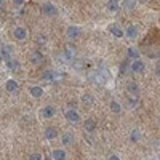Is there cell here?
Listing matches in <instances>:
<instances>
[{
    "label": "cell",
    "instance_id": "obj_1",
    "mask_svg": "<svg viewBox=\"0 0 160 160\" xmlns=\"http://www.w3.org/2000/svg\"><path fill=\"white\" fill-rule=\"evenodd\" d=\"M42 13L45 16H50V18H53V16H56L58 15V8L53 5V3H50V2H47V3H43L42 5Z\"/></svg>",
    "mask_w": 160,
    "mask_h": 160
},
{
    "label": "cell",
    "instance_id": "obj_2",
    "mask_svg": "<svg viewBox=\"0 0 160 160\" xmlns=\"http://www.w3.org/2000/svg\"><path fill=\"white\" fill-rule=\"evenodd\" d=\"M29 61H31L32 64H42V62L45 61V56H43L42 51L35 50V51H32L31 55H29Z\"/></svg>",
    "mask_w": 160,
    "mask_h": 160
},
{
    "label": "cell",
    "instance_id": "obj_3",
    "mask_svg": "<svg viewBox=\"0 0 160 160\" xmlns=\"http://www.w3.org/2000/svg\"><path fill=\"white\" fill-rule=\"evenodd\" d=\"M64 117L69 120V122H72V123H77L78 120H80V114L75 111V109H66V112H64Z\"/></svg>",
    "mask_w": 160,
    "mask_h": 160
},
{
    "label": "cell",
    "instance_id": "obj_4",
    "mask_svg": "<svg viewBox=\"0 0 160 160\" xmlns=\"http://www.w3.org/2000/svg\"><path fill=\"white\" fill-rule=\"evenodd\" d=\"M144 61L142 59H136V61H133L131 62V66H130V69H131V72H135V74H141V72H144Z\"/></svg>",
    "mask_w": 160,
    "mask_h": 160
},
{
    "label": "cell",
    "instance_id": "obj_5",
    "mask_svg": "<svg viewBox=\"0 0 160 160\" xmlns=\"http://www.w3.org/2000/svg\"><path fill=\"white\" fill-rule=\"evenodd\" d=\"M127 91H128V95L133 96V98H138L139 95V87L136 82H128L127 83Z\"/></svg>",
    "mask_w": 160,
    "mask_h": 160
},
{
    "label": "cell",
    "instance_id": "obj_6",
    "mask_svg": "<svg viewBox=\"0 0 160 160\" xmlns=\"http://www.w3.org/2000/svg\"><path fill=\"white\" fill-rule=\"evenodd\" d=\"M109 32H111L114 37H117V38H122V37H123V29H122V26L117 24V22L109 26Z\"/></svg>",
    "mask_w": 160,
    "mask_h": 160
},
{
    "label": "cell",
    "instance_id": "obj_7",
    "mask_svg": "<svg viewBox=\"0 0 160 160\" xmlns=\"http://www.w3.org/2000/svg\"><path fill=\"white\" fill-rule=\"evenodd\" d=\"M55 114H56L55 106H45V108L40 111V115H42L43 118H51V117H55Z\"/></svg>",
    "mask_w": 160,
    "mask_h": 160
},
{
    "label": "cell",
    "instance_id": "obj_8",
    "mask_svg": "<svg viewBox=\"0 0 160 160\" xmlns=\"http://www.w3.org/2000/svg\"><path fill=\"white\" fill-rule=\"evenodd\" d=\"M62 56H64L66 61H72V59L75 58V50H74V47H72V45L64 47V50H62Z\"/></svg>",
    "mask_w": 160,
    "mask_h": 160
},
{
    "label": "cell",
    "instance_id": "obj_9",
    "mask_svg": "<svg viewBox=\"0 0 160 160\" xmlns=\"http://www.w3.org/2000/svg\"><path fill=\"white\" fill-rule=\"evenodd\" d=\"M5 90L8 93H16L19 90V85H18V82H16L15 78H8L7 83H5Z\"/></svg>",
    "mask_w": 160,
    "mask_h": 160
},
{
    "label": "cell",
    "instance_id": "obj_10",
    "mask_svg": "<svg viewBox=\"0 0 160 160\" xmlns=\"http://www.w3.org/2000/svg\"><path fill=\"white\" fill-rule=\"evenodd\" d=\"M80 101H82V104L87 106V108H91V106L95 104V96H93L91 93H83L82 98H80Z\"/></svg>",
    "mask_w": 160,
    "mask_h": 160
},
{
    "label": "cell",
    "instance_id": "obj_11",
    "mask_svg": "<svg viewBox=\"0 0 160 160\" xmlns=\"http://www.w3.org/2000/svg\"><path fill=\"white\" fill-rule=\"evenodd\" d=\"M83 128H85L87 133H93L96 130V120L95 118H87L83 122Z\"/></svg>",
    "mask_w": 160,
    "mask_h": 160
},
{
    "label": "cell",
    "instance_id": "obj_12",
    "mask_svg": "<svg viewBox=\"0 0 160 160\" xmlns=\"http://www.w3.org/2000/svg\"><path fill=\"white\" fill-rule=\"evenodd\" d=\"M66 34H68L69 38H77L80 34H82V29H80L78 26H69V28H68V32H66Z\"/></svg>",
    "mask_w": 160,
    "mask_h": 160
},
{
    "label": "cell",
    "instance_id": "obj_13",
    "mask_svg": "<svg viewBox=\"0 0 160 160\" xmlns=\"http://www.w3.org/2000/svg\"><path fill=\"white\" fill-rule=\"evenodd\" d=\"M13 37H15L16 40H24L26 37H28V31H26L24 28H15V31H13Z\"/></svg>",
    "mask_w": 160,
    "mask_h": 160
},
{
    "label": "cell",
    "instance_id": "obj_14",
    "mask_svg": "<svg viewBox=\"0 0 160 160\" xmlns=\"http://www.w3.org/2000/svg\"><path fill=\"white\" fill-rule=\"evenodd\" d=\"M29 95H31L32 98H42V95H43V88H42V87H38V85H34V87L29 88Z\"/></svg>",
    "mask_w": 160,
    "mask_h": 160
},
{
    "label": "cell",
    "instance_id": "obj_15",
    "mask_svg": "<svg viewBox=\"0 0 160 160\" xmlns=\"http://www.w3.org/2000/svg\"><path fill=\"white\" fill-rule=\"evenodd\" d=\"M123 35H127L128 38H135L136 35H138V29H136V26H133V24H130L128 28L123 31Z\"/></svg>",
    "mask_w": 160,
    "mask_h": 160
},
{
    "label": "cell",
    "instance_id": "obj_16",
    "mask_svg": "<svg viewBox=\"0 0 160 160\" xmlns=\"http://www.w3.org/2000/svg\"><path fill=\"white\" fill-rule=\"evenodd\" d=\"M58 136V128L56 127H48L45 130V138L47 139H55Z\"/></svg>",
    "mask_w": 160,
    "mask_h": 160
},
{
    "label": "cell",
    "instance_id": "obj_17",
    "mask_svg": "<svg viewBox=\"0 0 160 160\" xmlns=\"http://www.w3.org/2000/svg\"><path fill=\"white\" fill-rule=\"evenodd\" d=\"M51 155H53V160H66V157H68L64 149H55Z\"/></svg>",
    "mask_w": 160,
    "mask_h": 160
},
{
    "label": "cell",
    "instance_id": "obj_18",
    "mask_svg": "<svg viewBox=\"0 0 160 160\" xmlns=\"http://www.w3.org/2000/svg\"><path fill=\"white\" fill-rule=\"evenodd\" d=\"M11 51H13L11 47H3L2 51H0V56H2V59H3L5 62H7L8 59H11Z\"/></svg>",
    "mask_w": 160,
    "mask_h": 160
},
{
    "label": "cell",
    "instance_id": "obj_19",
    "mask_svg": "<svg viewBox=\"0 0 160 160\" xmlns=\"http://www.w3.org/2000/svg\"><path fill=\"white\" fill-rule=\"evenodd\" d=\"M106 7H108V10H109V11H114V13H115V11H118L120 8H122V5H120V3L117 2V0H109V2L106 3Z\"/></svg>",
    "mask_w": 160,
    "mask_h": 160
},
{
    "label": "cell",
    "instance_id": "obj_20",
    "mask_svg": "<svg viewBox=\"0 0 160 160\" xmlns=\"http://www.w3.org/2000/svg\"><path fill=\"white\" fill-rule=\"evenodd\" d=\"M55 78H56V74L53 72V71H50V69H47V71L42 72V80H47V82H53Z\"/></svg>",
    "mask_w": 160,
    "mask_h": 160
},
{
    "label": "cell",
    "instance_id": "obj_21",
    "mask_svg": "<svg viewBox=\"0 0 160 160\" xmlns=\"http://www.w3.org/2000/svg\"><path fill=\"white\" fill-rule=\"evenodd\" d=\"M5 64H7V68H8L10 71H18V69L21 68V64H19V61H16V59H13V58H11V59H8V61H7Z\"/></svg>",
    "mask_w": 160,
    "mask_h": 160
},
{
    "label": "cell",
    "instance_id": "obj_22",
    "mask_svg": "<svg viewBox=\"0 0 160 160\" xmlns=\"http://www.w3.org/2000/svg\"><path fill=\"white\" fill-rule=\"evenodd\" d=\"M61 141H62V144H72L74 142V135H72V133H64V135H62V138H61Z\"/></svg>",
    "mask_w": 160,
    "mask_h": 160
},
{
    "label": "cell",
    "instance_id": "obj_23",
    "mask_svg": "<svg viewBox=\"0 0 160 160\" xmlns=\"http://www.w3.org/2000/svg\"><path fill=\"white\" fill-rule=\"evenodd\" d=\"M139 138H141V133H139L138 130H131V131H130V139H131V142H138Z\"/></svg>",
    "mask_w": 160,
    "mask_h": 160
},
{
    "label": "cell",
    "instance_id": "obj_24",
    "mask_svg": "<svg viewBox=\"0 0 160 160\" xmlns=\"http://www.w3.org/2000/svg\"><path fill=\"white\" fill-rule=\"evenodd\" d=\"M111 111L114 114H120V111H122V108H120V104L117 101H111Z\"/></svg>",
    "mask_w": 160,
    "mask_h": 160
},
{
    "label": "cell",
    "instance_id": "obj_25",
    "mask_svg": "<svg viewBox=\"0 0 160 160\" xmlns=\"http://www.w3.org/2000/svg\"><path fill=\"white\" fill-rule=\"evenodd\" d=\"M128 56L136 61V59H139V53H138L136 48H128Z\"/></svg>",
    "mask_w": 160,
    "mask_h": 160
},
{
    "label": "cell",
    "instance_id": "obj_26",
    "mask_svg": "<svg viewBox=\"0 0 160 160\" xmlns=\"http://www.w3.org/2000/svg\"><path fill=\"white\" fill-rule=\"evenodd\" d=\"M35 42H37L38 45H45V43H47V35H45V34H38V35L35 37Z\"/></svg>",
    "mask_w": 160,
    "mask_h": 160
},
{
    "label": "cell",
    "instance_id": "obj_27",
    "mask_svg": "<svg viewBox=\"0 0 160 160\" xmlns=\"http://www.w3.org/2000/svg\"><path fill=\"white\" fill-rule=\"evenodd\" d=\"M122 3H123V7L127 10H133V8L136 7V2H133V0H131V2H130V0H127V2H122Z\"/></svg>",
    "mask_w": 160,
    "mask_h": 160
},
{
    "label": "cell",
    "instance_id": "obj_28",
    "mask_svg": "<svg viewBox=\"0 0 160 160\" xmlns=\"http://www.w3.org/2000/svg\"><path fill=\"white\" fill-rule=\"evenodd\" d=\"M29 160H43V155L38 154V152H34V154L29 155Z\"/></svg>",
    "mask_w": 160,
    "mask_h": 160
},
{
    "label": "cell",
    "instance_id": "obj_29",
    "mask_svg": "<svg viewBox=\"0 0 160 160\" xmlns=\"http://www.w3.org/2000/svg\"><path fill=\"white\" fill-rule=\"evenodd\" d=\"M128 102H130V108H136V104H138V98L130 96V98H128Z\"/></svg>",
    "mask_w": 160,
    "mask_h": 160
},
{
    "label": "cell",
    "instance_id": "obj_30",
    "mask_svg": "<svg viewBox=\"0 0 160 160\" xmlns=\"http://www.w3.org/2000/svg\"><path fill=\"white\" fill-rule=\"evenodd\" d=\"M108 160H120V157L118 155H115V154H112V155H109V158Z\"/></svg>",
    "mask_w": 160,
    "mask_h": 160
},
{
    "label": "cell",
    "instance_id": "obj_31",
    "mask_svg": "<svg viewBox=\"0 0 160 160\" xmlns=\"http://www.w3.org/2000/svg\"><path fill=\"white\" fill-rule=\"evenodd\" d=\"M13 3H15L16 7H21V5H22L24 2H22V0H15V2H13Z\"/></svg>",
    "mask_w": 160,
    "mask_h": 160
},
{
    "label": "cell",
    "instance_id": "obj_32",
    "mask_svg": "<svg viewBox=\"0 0 160 160\" xmlns=\"http://www.w3.org/2000/svg\"><path fill=\"white\" fill-rule=\"evenodd\" d=\"M3 7H5V3L2 2V0H0V8H3Z\"/></svg>",
    "mask_w": 160,
    "mask_h": 160
},
{
    "label": "cell",
    "instance_id": "obj_33",
    "mask_svg": "<svg viewBox=\"0 0 160 160\" xmlns=\"http://www.w3.org/2000/svg\"><path fill=\"white\" fill-rule=\"evenodd\" d=\"M47 160H51V158H47Z\"/></svg>",
    "mask_w": 160,
    "mask_h": 160
},
{
    "label": "cell",
    "instance_id": "obj_34",
    "mask_svg": "<svg viewBox=\"0 0 160 160\" xmlns=\"http://www.w3.org/2000/svg\"><path fill=\"white\" fill-rule=\"evenodd\" d=\"M0 26H2V24H0Z\"/></svg>",
    "mask_w": 160,
    "mask_h": 160
}]
</instances>
